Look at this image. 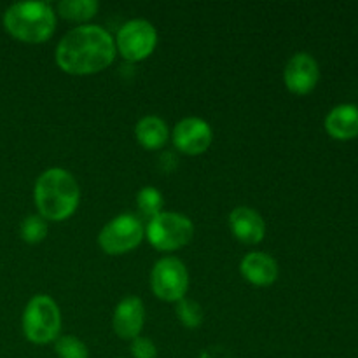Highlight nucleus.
<instances>
[{
	"label": "nucleus",
	"instance_id": "1",
	"mask_svg": "<svg viewBox=\"0 0 358 358\" xmlns=\"http://www.w3.org/2000/svg\"><path fill=\"white\" fill-rule=\"evenodd\" d=\"M115 42L105 28L98 24H80L72 28L56 48V63L72 76H90L107 69L115 58Z\"/></svg>",
	"mask_w": 358,
	"mask_h": 358
},
{
	"label": "nucleus",
	"instance_id": "2",
	"mask_svg": "<svg viewBox=\"0 0 358 358\" xmlns=\"http://www.w3.org/2000/svg\"><path fill=\"white\" fill-rule=\"evenodd\" d=\"M34 201L38 215L59 222L76 213L80 201V187L70 171L49 168L35 182Z\"/></svg>",
	"mask_w": 358,
	"mask_h": 358
},
{
	"label": "nucleus",
	"instance_id": "3",
	"mask_svg": "<svg viewBox=\"0 0 358 358\" xmlns=\"http://www.w3.org/2000/svg\"><path fill=\"white\" fill-rule=\"evenodd\" d=\"M3 28L9 35L28 44H41L52 35L56 14L48 2H16L3 13Z\"/></svg>",
	"mask_w": 358,
	"mask_h": 358
},
{
	"label": "nucleus",
	"instance_id": "4",
	"mask_svg": "<svg viewBox=\"0 0 358 358\" xmlns=\"http://www.w3.org/2000/svg\"><path fill=\"white\" fill-rule=\"evenodd\" d=\"M23 334L34 345H48L58 339L62 331V313L55 299L38 294L28 301L23 311Z\"/></svg>",
	"mask_w": 358,
	"mask_h": 358
},
{
	"label": "nucleus",
	"instance_id": "5",
	"mask_svg": "<svg viewBox=\"0 0 358 358\" xmlns=\"http://www.w3.org/2000/svg\"><path fill=\"white\" fill-rule=\"evenodd\" d=\"M145 236L154 248L173 252L185 247L194 236V224L189 217L177 212H161L149 220Z\"/></svg>",
	"mask_w": 358,
	"mask_h": 358
},
{
	"label": "nucleus",
	"instance_id": "6",
	"mask_svg": "<svg viewBox=\"0 0 358 358\" xmlns=\"http://www.w3.org/2000/svg\"><path fill=\"white\" fill-rule=\"evenodd\" d=\"M143 234L145 229L140 219H136L133 213H121L105 224L98 234V245L105 254L121 255L138 247L140 241L143 240Z\"/></svg>",
	"mask_w": 358,
	"mask_h": 358
},
{
	"label": "nucleus",
	"instance_id": "7",
	"mask_svg": "<svg viewBox=\"0 0 358 358\" xmlns=\"http://www.w3.org/2000/svg\"><path fill=\"white\" fill-rule=\"evenodd\" d=\"M115 49L128 62H142L152 55L157 44V31L150 21L136 17L119 28L115 35Z\"/></svg>",
	"mask_w": 358,
	"mask_h": 358
},
{
	"label": "nucleus",
	"instance_id": "8",
	"mask_svg": "<svg viewBox=\"0 0 358 358\" xmlns=\"http://www.w3.org/2000/svg\"><path fill=\"white\" fill-rule=\"evenodd\" d=\"M150 287L159 299L178 303L189 289V273L184 262L177 257H163L150 273Z\"/></svg>",
	"mask_w": 358,
	"mask_h": 358
},
{
	"label": "nucleus",
	"instance_id": "9",
	"mask_svg": "<svg viewBox=\"0 0 358 358\" xmlns=\"http://www.w3.org/2000/svg\"><path fill=\"white\" fill-rule=\"evenodd\" d=\"M173 143L182 154L199 156L205 152L213 140L212 126L201 117H184L173 128Z\"/></svg>",
	"mask_w": 358,
	"mask_h": 358
},
{
	"label": "nucleus",
	"instance_id": "10",
	"mask_svg": "<svg viewBox=\"0 0 358 358\" xmlns=\"http://www.w3.org/2000/svg\"><path fill=\"white\" fill-rule=\"evenodd\" d=\"M320 79L318 63L310 52H296L287 62L283 70V80L287 90L296 94H308L315 90Z\"/></svg>",
	"mask_w": 358,
	"mask_h": 358
},
{
	"label": "nucleus",
	"instance_id": "11",
	"mask_svg": "<svg viewBox=\"0 0 358 358\" xmlns=\"http://www.w3.org/2000/svg\"><path fill=\"white\" fill-rule=\"evenodd\" d=\"M143 322H145V306H143L142 299L129 296L117 304L112 324H114V331L119 338L133 341L142 332Z\"/></svg>",
	"mask_w": 358,
	"mask_h": 358
},
{
	"label": "nucleus",
	"instance_id": "12",
	"mask_svg": "<svg viewBox=\"0 0 358 358\" xmlns=\"http://www.w3.org/2000/svg\"><path fill=\"white\" fill-rule=\"evenodd\" d=\"M229 227L238 241L257 245L266 236V222L257 210L250 206H238L229 213Z\"/></svg>",
	"mask_w": 358,
	"mask_h": 358
},
{
	"label": "nucleus",
	"instance_id": "13",
	"mask_svg": "<svg viewBox=\"0 0 358 358\" xmlns=\"http://www.w3.org/2000/svg\"><path fill=\"white\" fill-rule=\"evenodd\" d=\"M240 271L243 278L255 287H269L278 278V264L264 252H250L245 255Z\"/></svg>",
	"mask_w": 358,
	"mask_h": 358
},
{
	"label": "nucleus",
	"instance_id": "14",
	"mask_svg": "<svg viewBox=\"0 0 358 358\" xmlns=\"http://www.w3.org/2000/svg\"><path fill=\"white\" fill-rule=\"evenodd\" d=\"M325 129L332 138L352 140L358 135V107L341 103L332 108L325 117Z\"/></svg>",
	"mask_w": 358,
	"mask_h": 358
},
{
	"label": "nucleus",
	"instance_id": "15",
	"mask_svg": "<svg viewBox=\"0 0 358 358\" xmlns=\"http://www.w3.org/2000/svg\"><path fill=\"white\" fill-rule=\"evenodd\" d=\"M136 140L149 150L161 149L168 142V126L157 115H145L135 126Z\"/></svg>",
	"mask_w": 358,
	"mask_h": 358
},
{
	"label": "nucleus",
	"instance_id": "16",
	"mask_svg": "<svg viewBox=\"0 0 358 358\" xmlns=\"http://www.w3.org/2000/svg\"><path fill=\"white\" fill-rule=\"evenodd\" d=\"M100 9L96 0H62L58 3V14L65 20L87 21Z\"/></svg>",
	"mask_w": 358,
	"mask_h": 358
},
{
	"label": "nucleus",
	"instance_id": "17",
	"mask_svg": "<svg viewBox=\"0 0 358 358\" xmlns=\"http://www.w3.org/2000/svg\"><path fill=\"white\" fill-rule=\"evenodd\" d=\"M136 205L143 215L154 219L163 212V194H161L159 189L147 185V187L140 189L138 194H136Z\"/></svg>",
	"mask_w": 358,
	"mask_h": 358
},
{
	"label": "nucleus",
	"instance_id": "18",
	"mask_svg": "<svg viewBox=\"0 0 358 358\" xmlns=\"http://www.w3.org/2000/svg\"><path fill=\"white\" fill-rule=\"evenodd\" d=\"M49 233L48 220L41 215H28L27 219H23L20 226V234L23 238V241L27 243L35 245L41 243V241L45 240Z\"/></svg>",
	"mask_w": 358,
	"mask_h": 358
},
{
	"label": "nucleus",
	"instance_id": "19",
	"mask_svg": "<svg viewBox=\"0 0 358 358\" xmlns=\"http://www.w3.org/2000/svg\"><path fill=\"white\" fill-rule=\"evenodd\" d=\"M55 350L59 358H90V350L76 336H62L56 339Z\"/></svg>",
	"mask_w": 358,
	"mask_h": 358
},
{
	"label": "nucleus",
	"instance_id": "20",
	"mask_svg": "<svg viewBox=\"0 0 358 358\" xmlns=\"http://www.w3.org/2000/svg\"><path fill=\"white\" fill-rule=\"evenodd\" d=\"M177 317L185 327L196 329L203 322V310L196 301L192 299H180L177 304Z\"/></svg>",
	"mask_w": 358,
	"mask_h": 358
},
{
	"label": "nucleus",
	"instance_id": "21",
	"mask_svg": "<svg viewBox=\"0 0 358 358\" xmlns=\"http://www.w3.org/2000/svg\"><path fill=\"white\" fill-rule=\"evenodd\" d=\"M131 355L133 358H156L157 348L149 338H135L131 341Z\"/></svg>",
	"mask_w": 358,
	"mask_h": 358
}]
</instances>
